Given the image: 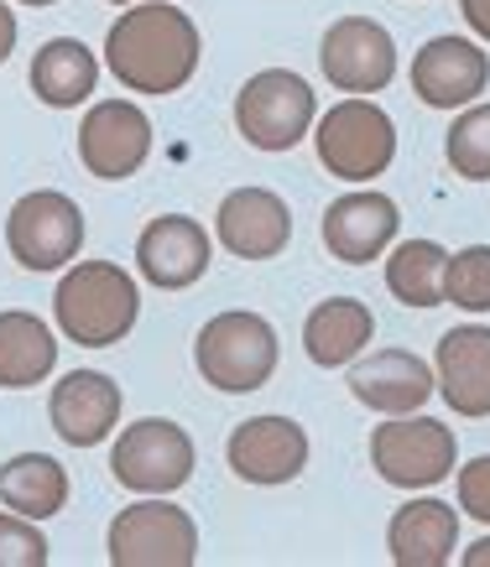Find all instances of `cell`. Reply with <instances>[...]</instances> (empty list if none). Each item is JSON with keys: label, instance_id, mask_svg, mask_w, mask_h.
<instances>
[{"label": "cell", "instance_id": "484cf974", "mask_svg": "<svg viewBox=\"0 0 490 567\" xmlns=\"http://www.w3.org/2000/svg\"><path fill=\"white\" fill-rule=\"evenodd\" d=\"M443 156H449V167L455 177L465 183H490V104H465L449 125V136H443Z\"/></svg>", "mask_w": 490, "mask_h": 567}, {"label": "cell", "instance_id": "9a60e30c", "mask_svg": "<svg viewBox=\"0 0 490 567\" xmlns=\"http://www.w3.org/2000/svg\"><path fill=\"white\" fill-rule=\"evenodd\" d=\"M214 235L235 260H277L293 240V208L272 188H235L214 208Z\"/></svg>", "mask_w": 490, "mask_h": 567}, {"label": "cell", "instance_id": "30bf717a", "mask_svg": "<svg viewBox=\"0 0 490 567\" xmlns=\"http://www.w3.org/2000/svg\"><path fill=\"white\" fill-rule=\"evenodd\" d=\"M318 69L339 94H381L397 79V37L376 17H339L318 42Z\"/></svg>", "mask_w": 490, "mask_h": 567}, {"label": "cell", "instance_id": "3957f363", "mask_svg": "<svg viewBox=\"0 0 490 567\" xmlns=\"http://www.w3.org/2000/svg\"><path fill=\"white\" fill-rule=\"evenodd\" d=\"M277 360H282L277 328L266 323L262 312L245 308L214 312L210 323L198 328V339H193V364H198L204 385L225 395L262 391L266 380L277 375Z\"/></svg>", "mask_w": 490, "mask_h": 567}, {"label": "cell", "instance_id": "1f68e13d", "mask_svg": "<svg viewBox=\"0 0 490 567\" xmlns=\"http://www.w3.org/2000/svg\"><path fill=\"white\" fill-rule=\"evenodd\" d=\"M459 563H465V567H490V536H480V542H474V547L465 551Z\"/></svg>", "mask_w": 490, "mask_h": 567}, {"label": "cell", "instance_id": "8fae6325", "mask_svg": "<svg viewBox=\"0 0 490 567\" xmlns=\"http://www.w3.org/2000/svg\"><path fill=\"white\" fill-rule=\"evenodd\" d=\"M152 156V121L136 100H100L79 121V162L100 183L136 177Z\"/></svg>", "mask_w": 490, "mask_h": 567}, {"label": "cell", "instance_id": "83f0119b", "mask_svg": "<svg viewBox=\"0 0 490 567\" xmlns=\"http://www.w3.org/2000/svg\"><path fill=\"white\" fill-rule=\"evenodd\" d=\"M48 557H53V547L42 536V520L0 511V567H48Z\"/></svg>", "mask_w": 490, "mask_h": 567}, {"label": "cell", "instance_id": "4dcf8cb0", "mask_svg": "<svg viewBox=\"0 0 490 567\" xmlns=\"http://www.w3.org/2000/svg\"><path fill=\"white\" fill-rule=\"evenodd\" d=\"M11 52H17V11L0 0V63H6Z\"/></svg>", "mask_w": 490, "mask_h": 567}, {"label": "cell", "instance_id": "2e32d148", "mask_svg": "<svg viewBox=\"0 0 490 567\" xmlns=\"http://www.w3.org/2000/svg\"><path fill=\"white\" fill-rule=\"evenodd\" d=\"M210 260H214V240L204 235V224L188 219V214H157L136 240V271L162 292H183L193 281H204Z\"/></svg>", "mask_w": 490, "mask_h": 567}, {"label": "cell", "instance_id": "e0dca14e", "mask_svg": "<svg viewBox=\"0 0 490 567\" xmlns=\"http://www.w3.org/2000/svg\"><path fill=\"white\" fill-rule=\"evenodd\" d=\"M125 395L105 370H73L48 395V422L69 447H100L121 427Z\"/></svg>", "mask_w": 490, "mask_h": 567}, {"label": "cell", "instance_id": "52a82bcc", "mask_svg": "<svg viewBox=\"0 0 490 567\" xmlns=\"http://www.w3.org/2000/svg\"><path fill=\"white\" fill-rule=\"evenodd\" d=\"M370 468L391 489H433L459 468V437L438 416H391L370 432Z\"/></svg>", "mask_w": 490, "mask_h": 567}, {"label": "cell", "instance_id": "7402d4cb", "mask_svg": "<svg viewBox=\"0 0 490 567\" xmlns=\"http://www.w3.org/2000/svg\"><path fill=\"white\" fill-rule=\"evenodd\" d=\"M27 79H32V94L48 110H79L100 84V58L79 37H53V42L37 48Z\"/></svg>", "mask_w": 490, "mask_h": 567}, {"label": "cell", "instance_id": "836d02e7", "mask_svg": "<svg viewBox=\"0 0 490 567\" xmlns=\"http://www.w3.org/2000/svg\"><path fill=\"white\" fill-rule=\"evenodd\" d=\"M110 6H136V0H110Z\"/></svg>", "mask_w": 490, "mask_h": 567}, {"label": "cell", "instance_id": "d6986e66", "mask_svg": "<svg viewBox=\"0 0 490 567\" xmlns=\"http://www.w3.org/2000/svg\"><path fill=\"white\" fill-rule=\"evenodd\" d=\"M433 380L455 416H470V422L490 416V328H449L433 349Z\"/></svg>", "mask_w": 490, "mask_h": 567}, {"label": "cell", "instance_id": "cb8c5ba5", "mask_svg": "<svg viewBox=\"0 0 490 567\" xmlns=\"http://www.w3.org/2000/svg\"><path fill=\"white\" fill-rule=\"evenodd\" d=\"M0 505L27 520H53L69 505V468L48 453H17L0 464Z\"/></svg>", "mask_w": 490, "mask_h": 567}, {"label": "cell", "instance_id": "ffe728a7", "mask_svg": "<svg viewBox=\"0 0 490 567\" xmlns=\"http://www.w3.org/2000/svg\"><path fill=\"white\" fill-rule=\"evenodd\" d=\"M386 551L397 567H449L459 551V516L455 505L422 495L407 499L386 526Z\"/></svg>", "mask_w": 490, "mask_h": 567}, {"label": "cell", "instance_id": "9c48e42d", "mask_svg": "<svg viewBox=\"0 0 490 567\" xmlns=\"http://www.w3.org/2000/svg\"><path fill=\"white\" fill-rule=\"evenodd\" d=\"M6 245L27 271H63L84 250V208L58 188L21 193L6 214Z\"/></svg>", "mask_w": 490, "mask_h": 567}, {"label": "cell", "instance_id": "7c38bea8", "mask_svg": "<svg viewBox=\"0 0 490 567\" xmlns=\"http://www.w3.org/2000/svg\"><path fill=\"white\" fill-rule=\"evenodd\" d=\"M225 464L235 468V480L262 484V489L293 484L308 468V432L293 416H277V412L245 416L241 427L229 432Z\"/></svg>", "mask_w": 490, "mask_h": 567}, {"label": "cell", "instance_id": "5bb4252c", "mask_svg": "<svg viewBox=\"0 0 490 567\" xmlns=\"http://www.w3.org/2000/svg\"><path fill=\"white\" fill-rule=\"evenodd\" d=\"M402 229V214H397V198H386L376 188H355V193H339L329 208H324V250L345 266H370L381 260Z\"/></svg>", "mask_w": 490, "mask_h": 567}, {"label": "cell", "instance_id": "4316f807", "mask_svg": "<svg viewBox=\"0 0 490 567\" xmlns=\"http://www.w3.org/2000/svg\"><path fill=\"white\" fill-rule=\"evenodd\" d=\"M443 302L465 312H490V245H465L443 266Z\"/></svg>", "mask_w": 490, "mask_h": 567}, {"label": "cell", "instance_id": "d6a6232c", "mask_svg": "<svg viewBox=\"0 0 490 567\" xmlns=\"http://www.w3.org/2000/svg\"><path fill=\"white\" fill-rule=\"evenodd\" d=\"M17 6H37L42 11V6H58V0H17Z\"/></svg>", "mask_w": 490, "mask_h": 567}, {"label": "cell", "instance_id": "5b68a950", "mask_svg": "<svg viewBox=\"0 0 490 567\" xmlns=\"http://www.w3.org/2000/svg\"><path fill=\"white\" fill-rule=\"evenodd\" d=\"M318 121L314 84L293 69H262L251 73L235 94V131L256 152H293Z\"/></svg>", "mask_w": 490, "mask_h": 567}, {"label": "cell", "instance_id": "d4e9b609", "mask_svg": "<svg viewBox=\"0 0 490 567\" xmlns=\"http://www.w3.org/2000/svg\"><path fill=\"white\" fill-rule=\"evenodd\" d=\"M443 266H449V250L438 240H402L386 256V292L402 308H438L443 302Z\"/></svg>", "mask_w": 490, "mask_h": 567}, {"label": "cell", "instance_id": "4fadbf2b", "mask_svg": "<svg viewBox=\"0 0 490 567\" xmlns=\"http://www.w3.org/2000/svg\"><path fill=\"white\" fill-rule=\"evenodd\" d=\"M490 89V52L470 37H428L412 52V94L428 110H465Z\"/></svg>", "mask_w": 490, "mask_h": 567}, {"label": "cell", "instance_id": "8992f818", "mask_svg": "<svg viewBox=\"0 0 490 567\" xmlns=\"http://www.w3.org/2000/svg\"><path fill=\"white\" fill-rule=\"evenodd\" d=\"M110 567H193L198 563V526L167 495H141L110 520L105 536Z\"/></svg>", "mask_w": 490, "mask_h": 567}, {"label": "cell", "instance_id": "44dd1931", "mask_svg": "<svg viewBox=\"0 0 490 567\" xmlns=\"http://www.w3.org/2000/svg\"><path fill=\"white\" fill-rule=\"evenodd\" d=\"M376 339V318L360 297H329L303 318V349L318 370H339V364L360 360Z\"/></svg>", "mask_w": 490, "mask_h": 567}, {"label": "cell", "instance_id": "277c9868", "mask_svg": "<svg viewBox=\"0 0 490 567\" xmlns=\"http://www.w3.org/2000/svg\"><path fill=\"white\" fill-rule=\"evenodd\" d=\"M314 152L339 183H370L397 162V125L370 94H350L314 121Z\"/></svg>", "mask_w": 490, "mask_h": 567}, {"label": "cell", "instance_id": "6da1fadb", "mask_svg": "<svg viewBox=\"0 0 490 567\" xmlns=\"http://www.w3.org/2000/svg\"><path fill=\"white\" fill-rule=\"evenodd\" d=\"M198 58H204V37L188 11L167 0L125 6L105 32V69L125 94H152V100L177 94L198 73Z\"/></svg>", "mask_w": 490, "mask_h": 567}, {"label": "cell", "instance_id": "ba28073f", "mask_svg": "<svg viewBox=\"0 0 490 567\" xmlns=\"http://www.w3.org/2000/svg\"><path fill=\"white\" fill-rule=\"evenodd\" d=\"M193 437L167 416H141L131 427H121L115 447H110V474L125 484L131 495H173L193 480Z\"/></svg>", "mask_w": 490, "mask_h": 567}, {"label": "cell", "instance_id": "7a4b0ae2", "mask_svg": "<svg viewBox=\"0 0 490 567\" xmlns=\"http://www.w3.org/2000/svg\"><path fill=\"white\" fill-rule=\"evenodd\" d=\"M53 318L63 339L79 349H110L141 318L136 276L121 271L115 260H73L53 292Z\"/></svg>", "mask_w": 490, "mask_h": 567}, {"label": "cell", "instance_id": "f546056e", "mask_svg": "<svg viewBox=\"0 0 490 567\" xmlns=\"http://www.w3.org/2000/svg\"><path fill=\"white\" fill-rule=\"evenodd\" d=\"M459 17L480 42H490V0H459Z\"/></svg>", "mask_w": 490, "mask_h": 567}, {"label": "cell", "instance_id": "603a6c76", "mask_svg": "<svg viewBox=\"0 0 490 567\" xmlns=\"http://www.w3.org/2000/svg\"><path fill=\"white\" fill-rule=\"evenodd\" d=\"M58 370V339L37 312H0V391H32Z\"/></svg>", "mask_w": 490, "mask_h": 567}, {"label": "cell", "instance_id": "ac0fdd59", "mask_svg": "<svg viewBox=\"0 0 490 567\" xmlns=\"http://www.w3.org/2000/svg\"><path fill=\"white\" fill-rule=\"evenodd\" d=\"M350 395L360 406L381 416H407V412H422L433 401L438 380L433 370L412 354V349H376L366 360H350Z\"/></svg>", "mask_w": 490, "mask_h": 567}, {"label": "cell", "instance_id": "f1b7e54d", "mask_svg": "<svg viewBox=\"0 0 490 567\" xmlns=\"http://www.w3.org/2000/svg\"><path fill=\"white\" fill-rule=\"evenodd\" d=\"M455 489H459V511H470L474 520L490 526V453L470 458L465 468H455Z\"/></svg>", "mask_w": 490, "mask_h": 567}]
</instances>
